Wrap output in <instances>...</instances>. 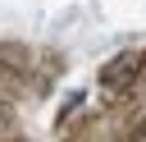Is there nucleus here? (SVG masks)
Instances as JSON below:
<instances>
[{
    "label": "nucleus",
    "mask_w": 146,
    "mask_h": 142,
    "mask_svg": "<svg viewBox=\"0 0 146 142\" xmlns=\"http://www.w3.org/2000/svg\"><path fill=\"white\" fill-rule=\"evenodd\" d=\"M141 142H146V133H141Z\"/></svg>",
    "instance_id": "obj_2"
},
{
    "label": "nucleus",
    "mask_w": 146,
    "mask_h": 142,
    "mask_svg": "<svg viewBox=\"0 0 146 142\" xmlns=\"http://www.w3.org/2000/svg\"><path fill=\"white\" fill-rule=\"evenodd\" d=\"M137 64H141V60H137L132 50H128V55H119L114 64H105V73H100V87H105V92H119V87H128V82H132V73H137Z\"/></svg>",
    "instance_id": "obj_1"
}]
</instances>
